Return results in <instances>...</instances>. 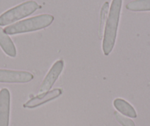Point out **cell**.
<instances>
[{"label":"cell","instance_id":"cell-7","mask_svg":"<svg viewBox=\"0 0 150 126\" xmlns=\"http://www.w3.org/2000/svg\"><path fill=\"white\" fill-rule=\"evenodd\" d=\"M63 93V91L61 89H55L50 92L41 93V95H38V96L32 98L30 100L27 101L25 104H24V108H34L36 107H38L43 104L48 103L50 101L56 99Z\"/></svg>","mask_w":150,"mask_h":126},{"label":"cell","instance_id":"cell-2","mask_svg":"<svg viewBox=\"0 0 150 126\" xmlns=\"http://www.w3.org/2000/svg\"><path fill=\"white\" fill-rule=\"evenodd\" d=\"M53 16L50 14H41L8 26L4 29V31L8 35H15L36 31L49 27L53 22Z\"/></svg>","mask_w":150,"mask_h":126},{"label":"cell","instance_id":"cell-5","mask_svg":"<svg viewBox=\"0 0 150 126\" xmlns=\"http://www.w3.org/2000/svg\"><path fill=\"white\" fill-rule=\"evenodd\" d=\"M63 67H64V61L63 60L57 61L53 64L40 86V93L47 92L52 89L54 83L61 74Z\"/></svg>","mask_w":150,"mask_h":126},{"label":"cell","instance_id":"cell-12","mask_svg":"<svg viewBox=\"0 0 150 126\" xmlns=\"http://www.w3.org/2000/svg\"><path fill=\"white\" fill-rule=\"evenodd\" d=\"M109 2H106L104 3L102 5V10H101V18H100V30H99V33L102 35V30H103L104 23H105V19H106L107 14H108V10H109Z\"/></svg>","mask_w":150,"mask_h":126},{"label":"cell","instance_id":"cell-11","mask_svg":"<svg viewBox=\"0 0 150 126\" xmlns=\"http://www.w3.org/2000/svg\"><path fill=\"white\" fill-rule=\"evenodd\" d=\"M114 116L116 120L119 122V124L122 125V126H135V123L132 120L125 117L119 113L116 112V111L114 112Z\"/></svg>","mask_w":150,"mask_h":126},{"label":"cell","instance_id":"cell-4","mask_svg":"<svg viewBox=\"0 0 150 126\" xmlns=\"http://www.w3.org/2000/svg\"><path fill=\"white\" fill-rule=\"evenodd\" d=\"M33 75L26 71L0 69V83H25L33 79Z\"/></svg>","mask_w":150,"mask_h":126},{"label":"cell","instance_id":"cell-8","mask_svg":"<svg viewBox=\"0 0 150 126\" xmlns=\"http://www.w3.org/2000/svg\"><path fill=\"white\" fill-rule=\"evenodd\" d=\"M0 47L10 57L15 58L16 56V49L13 42L2 27H0Z\"/></svg>","mask_w":150,"mask_h":126},{"label":"cell","instance_id":"cell-3","mask_svg":"<svg viewBox=\"0 0 150 126\" xmlns=\"http://www.w3.org/2000/svg\"><path fill=\"white\" fill-rule=\"evenodd\" d=\"M41 7L35 1H27L8 11L0 16V26H6L18 20L31 15Z\"/></svg>","mask_w":150,"mask_h":126},{"label":"cell","instance_id":"cell-9","mask_svg":"<svg viewBox=\"0 0 150 126\" xmlns=\"http://www.w3.org/2000/svg\"><path fill=\"white\" fill-rule=\"evenodd\" d=\"M113 105L116 108V110H118L124 115L127 116L131 118H136L137 114L135 110L129 103H127L125 100L116 98L113 101Z\"/></svg>","mask_w":150,"mask_h":126},{"label":"cell","instance_id":"cell-1","mask_svg":"<svg viewBox=\"0 0 150 126\" xmlns=\"http://www.w3.org/2000/svg\"><path fill=\"white\" fill-rule=\"evenodd\" d=\"M122 6V0H112L109 10L102 41V50L105 56L112 52L117 36L119 18Z\"/></svg>","mask_w":150,"mask_h":126},{"label":"cell","instance_id":"cell-10","mask_svg":"<svg viewBox=\"0 0 150 126\" xmlns=\"http://www.w3.org/2000/svg\"><path fill=\"white\" fill-rule=\"evenodd\" d=\"M126 8L132 11H149L150 0H134L126 5Z\"/></svg>","mask_w":150,"mask_h":126},{"label":"cell","instance_id":"cell-6","mask_svg":"<svg viewBox=\"0 0 150 126\" xmlns=\"http://www.w3.org/2000/svg\"><path fill=\"white\" fill-rule=\"evenodd\" d=\"M11 94L4 88L0 91V126H9Z\"/></svg>","mask_w":150,"mask_h":126}]
</instances>
